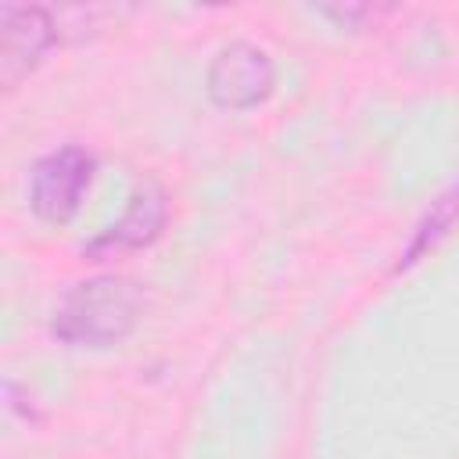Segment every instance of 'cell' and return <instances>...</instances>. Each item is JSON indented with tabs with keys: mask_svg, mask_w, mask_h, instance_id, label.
<instances>
[{
	"mask_svg": "<svg viewBox=\"0 0 459 459\" xmlns=\"http://www.w3.org/2000/svg\"><path fill=\"white\" fill-rule=\"evenodd\" d=\"M57 43V25L47 7L0 4V86L14 93Z\"/></svg>",
	"mask_w": 459,
	"mask_h": 459,
	"instance_id": "cell-4",
	"label": "cell"
},
{
	"mask_svg": "<svg viewBox=\"0 0 459 459\" xmlns=\"http://www.w3.org/2000/svg\"><path fill=\"white\" fill-rule=\"evenodd\" d=\"M319 14L323 18H333L337 25H355L362 18H377L373 7H319Z\"/></svg>",
	"mask_w": 459,
	"mask_h": 459,
	"instance_id": "cell-6",
	"label": "cell"
},
{
	"mask_svg": "<svg viewBox=\"0 0 459 459\" xmlns=\"http://www.w3.org/2000/svg\"><path fill=\"white\" fill-rule=\"evenodd\" d=\"M93 172L97 158L79 143L47 151L29 172V208L50 226L72 222L90 194Z\"/></svg>",
	"mask_w": 459,
	"mask_h": 459,
	"instance_id": "cell-2",
	"label": "cell"
},
{
	"mask_svg": "<svg viewBox=\"0 0 459 459\" xmlns=\"http://www.w3.org/2000/svg\"><path fill=\"white\" fill-rule=\"evenodd\" d=\"M143 287L122 273L75 280L50 308V337L68 348H115L143 319Z\"/></svg>",
	"mask_w": 459,
	"mask_h": 459,
	"instance_id": "cell-1",
	"label": "cell"
},
{
	"mask_svg": "<svg viewBox=\"0 0 459 459\" xmlns=\"http://www.w3.org/2000/svg\"><path fill=\"white\" fill-rule=\"evenodd\" d=\"M204 90H208L215 108L251 111V108H258L273 97L276 65L269 57V50H262L258 43L230 39L226 47L215 50V57L208 65V75H204Z\"/></svg>",
	"mask_w": 459,
	"mask_h": 459,
	"instance_id": "cell-3",
	"label": "cell"
},
{
	"mask_svg": "<svg viewBox=\"0 0 459 459\" xmlns=\"http://www.w3.org/2000/svg\"><path fill=\"white\" fill-rule=\"evenodd\" d=\"M165 222H169V194L158 179H143L129 194L122 215L108 230H100L90 244H82V255L90 262H104V258H118V255L151 247L161 237Z\"/></svg>",
	"mask_w": 459,
	"mask_h": 459,
	"instance_id": "cell-5",
	"label": "cell"
}]
</instances>
